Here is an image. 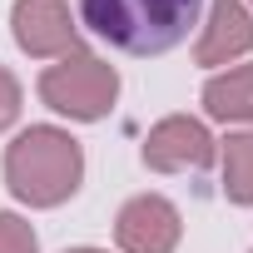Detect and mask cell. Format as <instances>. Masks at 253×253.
<instances>
[{"mask_svg": "<svg viewBox=\"0 0 253 253\" xmlns=\"http://www.w3.org/2000/svg\"><path fill=\"white\" fill-rule=\"evenodd\" d=\"M204 114L218 124H253V65H233L204 84Z\"/></svg>", "mask_w": 253, "mask_h": 253, "instance_id": "ba28073f", "label": "cell"}, {"mask_svg": "<svg viewBox=\"0 0 253 253\" xmlns=\"http://www.w3.org/2000/svg\"><path fill=\"white\" fill-rule=\"evenodd\" d=\"M40 99L65 119H104L119 99V70L89 50H70L40 75Z\"/></svg>", "mask_w": 253, "mask_h": 253, "instance_id": "3957f363", "label": "cell"}, {"mask_svg": "<svg viewBox=\"0 0 253 253\" xmlns=\"http://www.w3.org/2000/svg\"><path fill=\"white\" fill-rule=\"evenodd\" d=\"M0 253H40V238L20 213H0Z\"/></svg>", "mask_w": 253, "mask_h": 253, "instance_id": "30bf717a", "label": "cell"}, {"mask_svg": "<svg viewBox=\"0 0 253 253\" xmlns=\"http://www.w3.org/2000/svg\"><path fill=\"white\" fill-rule=\"evenodd\" d=\"M15 119H20V80L0 65V134H5Z\"/></svg>", "mask_w": 253, "mask_h": 253, "instance_id": "8fae6325", "label": "cell"}, {"mask_svg": "<svg viewBox=\"0 0 253 253\" xmlns=\"http://www.w3.org/2000/svg\"><path fill=\"white\" fill-rule=\"evenodd\" d=\"M253 50V15L243 0H213L209 5V20H204V35L194 45V60L204 70L213 65H233Z\"/></svg>", "mask_w": 253, "mask_h": 253, "instance_id": "52a82bcc", "label": "cell"}, {"mask_svg": "<svg viewBox=\"0 0 253 253\" xmlns=\"http://www.w3.org/2000/svg\"><path fill=\"white\" fill-rule=\"evenodd\" d=\"M65 253H109V248H65Z\"/></svg>", "mask_w": 253, "mask_h": 253, "instance_id": "7c38bea8", "label": "cell"}, {"mask_svg": "<svg viewBox=\"0 0 253 253\" xmlns=\"http://www.w3.org/2000/svg\"><path fill=\"white\" fill-rule=\"evenodd\" d=\"M204 0H80L84 25L124 55H164L199 20Z\"/></svg>", "mask_w": 253, "mask_h": 253, "instance_id": "7a4b0ae2", "label": "cell"}, {"mask_svg": "<svg viewBox=\"0 0 253 253\" xmlns=\"http://www.w3.org/2000/svg\"><path fill=\"white\" fill-rule=\"evenodd\" d=\"M248 15H253V0H248Z\"/></svg>", "mask_w": 253, "mask_h": 253, "instance_id": "4fadbf2b", "label": "cell"}, {"mask_svg": "<svg viewBox=\"0 0 253 253\" xmlns=\"http://www.w3.org/2000/svg\"><path fill=\"white\" fill-rule=\"evenodd\" d=\"M218 159H223V199L248 209L253 204V129H233Z\"/></svg>", "mask_w": 253, "mask_h": 253, "instance_id": "9c48e42d", "label": "cell"}, {"mask_svg": "<svg viewBox=\"0 0 253 253\" xmlns=\"http://www.w3.org/2000/svg\"><path fill=\"white\" fill-rule=\"evenodd\" d=\"M80 179H84V149L70 129L30 124L5 149V184L30 209H55V204L75 199Z\"/></svg>", "mask_w": 253, "mask_h": 253, "instance_id": "6da1fadb", "label": "cell"}, {"mask_svg": "<svg viewBox=\"0 0 253 253\" xmlns=\"http://www.w3.org/2000/svg\"><path fill=\"white\" fill-rule=\"evenodd\" d=\"M10 35L35 60H60V55L80 50V25L70 15V0H15Z\"/></svg>", "mask_w": 253, "mask_h": 253, "instance_id": "277c9868", "label": "cell"}, {"mask_svg": "<svg viewBox=\"0 0 253 253\" xmlns=\"http://www.w3.org/2000/svg\"><path fill=\"white\" fill-rule=\"evenodd\" d=\"M184 238V218L164 194H134L114 218V243L124 253H174Z\"/></svg>", "mask_w": 253, "mask_h": 253, "instance_id": "8992f818", "label": "cell"}, {"mask_svg": "<svg viewBox=\"0 0 253 253\" xmlns=\"http://www.w3.org/2000/svg\"><path fill=\"white\" fill-rule=\"evenodd\" d=\"M213 134L204 119L189 114H169L144 134V164L154 174H184V169H209L213 164Z\"/></svg>", "mask_w": 253, "mask_h": 253, "instance_id": "5b68a950", "label": "cell"}]
</instances>
